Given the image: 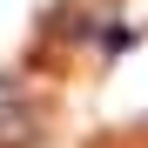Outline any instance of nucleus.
Here are the masks:
<instances>
[{
	"instance_id": "nucleus-1",
	"label": "nucleus",
	"mask_w": 148,
	"mask_h": 148,
	"mask_svg": "<svg viewBox=\"0 0 148 148\" xmlns=\"http://www.w3.org/2000/svg\"><path fill=\"white\" fill-rule=\"evenodd\" d=\"M34 141V114L14 88H0V148H27Z\"/></svg>"
}]
</instances>
